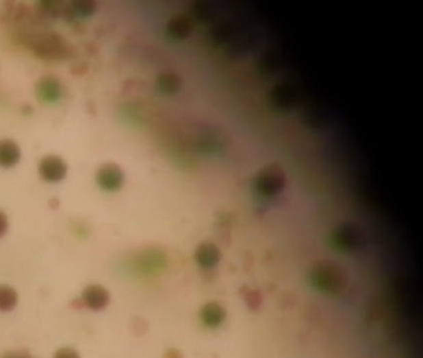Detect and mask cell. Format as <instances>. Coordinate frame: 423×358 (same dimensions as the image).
Instances as JSON below:
<instances>
[{"instance_id":"cell-1","label":"cell","mask_w":423,"mask_h":358,"mask_svg":"<svg viewBox=\"0 0 423 358\" xmlns=\"http://www.w3.org/2000/svg\"><path fill=\"white\" fill-rule=\"evenodd\" d=\"M309 283L318 291L337 295L345 290L348 278L345 270L335 261L319 260L311 266L309 272Z\"/></svg>"},{"instance_id":"cell-2","label":"cell","mask_w":423,"mask_h":358,"mask_svg":"<svg viewBox=\"0 0 423 358\" xmlns=\"http://www.w3.org/2000/svg\"><path fill=\"white\" fill-rule=\"evenodd\" d=\"M33 49L39 58L47 60L64 58L67 51L65 40L55 33L40 35L38 39L34 40Z\"/></svg>"},{"instance_id":"cell-3","label":"cell","mask_w":423,"mask_h":358,"mask_svg":"<svg viewBox=\"0 0 423 358\" xmlns=\"http://www.w3.org/2000/svg\"><path fill=\"white\" fill-rule=\"evenodd\" d=\"M96 182L103 191L114 192L123 186L125 173L116 163H103L96 172Z\"/></svg>"},{"instance_id":"cell-4","label":"cell","mask_w":423,"mask_h":358,"mask_svg":"<svg viewBox=\"0 0 423 358\" xmlns=\"http://www.w3.org/2000/svg\"><path fill=\"white\" fill-rule=\"evenodd\" d=\"M39 173L41 178L47 182H60L66 176L67 165L60 156L49 154L40 160Z\"/></svg>"},{"instance_id":"cell-5","label":"cell","mask_w":423,"mask_h":358,"mask_svg":"<svg viewBox=\"0 0 423 358\" xmlns=\"http://www.w3.org/2000/svg\"><path fill=\"white\" fill-rule=\"evenodd\" d=\"M110 292L107 291L105 286H87L82 294L84 304L93 311L103 310L110 304Z\"/></svg>"},{"instance_id":"cell-6","label":"cell","mask_w":423,"mask_h":358,"mask_svg":"<svg viewBox=\"0 0 423 358\" xmlns=\"http://www.w3.org/2000/svg\"><path fill=\"white\" fill-rule=\"evenodd\" d=\"M35 95L42 102H55L61 97V84L53 76H44L35 86Z\"/></svg>"},{"instance_id":"cell-7","label":"cell","mask_w":423,"mask_h":358,"mask_svg":"<svg viewBox=\"0 0 423 358\" xmlns=\"http://www.w3.org/2000/svg\"><path fill=\"white\" fill-rule=\"evenodd\" d=\"M194 259L198 266L204 269H212L218 265L221 259V252L218 246L212 243H201L195 250Z\"/></svg>"},{"instance_id":"cell-8","label":"cell","mask_w":423,"mask_h":358,"mask_svg":"<svg viewBox=\"0 0 423 358\" xmlns=\"http://www.w3.org/2000/svg\"><path fill=\"white\" fill-rule=\"evenodd\" d=\"M21 151L13 139H0V166L10 168L20 160Z\"/></svg>"},{"instance_id":"cell-9","label":"cell","mask_w":423,"mask_h":358,"mask_svg":"<svg viewBox=\"0 0 423 358\" xmlns=\"http://www.w3.org/2000/svg\"><path fill=\"white\" fill-rule=\"evenodd\" d=\"M226 312L218 302H207L200 310L201 321L209 327H216L225 320Z\"/></svg>"},{"instance_id":"cell-10","label":"cell","mask_w":423,"mask_h":358,"mask_svg":"<svg viewBox=\"0 0 423 358\" xmlns=\"http://www.w3.org/2000/svg\"><path fill=\"white\" fill-rule=\"evenodd\" d=\"M97 8V3L93 0H77L71 4H67L64 9V15L71 14L73 16H90L94 13Z\"/></svg>"},{"instance_id":"cell-11","label":"cell","mask_w":423,"mask_h":358,"mask_svg":"<svg viewBox=\"0 0 423 358\" xmlns=\"http://www.w3.org/2000/svg\"><path fill=\"white\" fill-rule=\"evenodd\" d=\"M18 304V292L12 286L0 285V311H10Z\"/></svg>"},{"instance_id":"cell-12","label":"cell","mask_w":423,"mask_h":358,"mask_svg":"<svg viewBox=\"0 0 423 358\" xmlns=\"http://www.w3.org/2000/svg\"><path fill=\"white\" fill-rule=\"evenodd\" d=\"M40 7V12L49 14L51 16H57L60 14L64 13V4L59 1H41L38 4Z\"/></svg>"},{"instance_id":"cell-13","label":"cell","mask_w":423,"mask_h":358,"mask_svg":"<svg viewBox=\"0 0 423 358\" xmlns=\"http://www.w3.org/2000/svg\"><path fill=\"white\" fill-rule=\"evenodd\" d=\"M53 358H81L77 351H75L71 347H62L55 352Z\"/></svg>"},{"instance_id":"cell-14","label":"cell","mask_w":423,"mask_h":358,"mask_svg":"<svg viewBox=\"0 0 423 358\" xmlns=\"http://www.w3.org/2000/svg\"><path fill=\"white\" fill-rule=\"evenodd\" d=\"M8 226H9V223H8L7 215L0 211V237H3L7 232Z\"/></svg>"},{"instance_id":"cell-15","label":"cell","mask_w":423,"mask_h":358,"mask_svg":"<svg viewBox=\"0 0 423 358\" xmlns=\"http://www.w3.org/2000/svg\"><path fill=\"white\" fill-rule=\"evenodd\" d=\"M164 358H183L178 350H170L164 355Z\"/></svg>"},{"instance_id":"cell-16","label":"cell","mask_w":423,"mask_h":358,"mask_svg":"<svg viewBox=\"0 0 423 358\" xmlns=\"http://www.w3.org/2000/svg\"><path fill=\"white\" fill-rule=\"evenodd\" d=\"M4 358H27V357H23V356H18V355H9V356H7V357H4Z\"/></svg>"}]
</instances>
